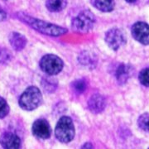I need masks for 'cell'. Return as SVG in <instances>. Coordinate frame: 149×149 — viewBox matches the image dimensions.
<instances>
[{
  "instance_id": "6da1fadb",
  "label": "cell",
  "mask_w": 149,
  "mask_h": 149,
  "mask_svg": "<svg viewBox=\"0 0 149 149\" xmlns=\"http://www.w3.org/2000/svg\"><path fill=\"white\" fill-rule=\"evenodd\" d=\"M17 17L22 21V22L26 23L27 25L32 27L34 30L41 32L42 34L52 37H58L64 35L67 32V30L64 27H60L55 24H52L47 22L42 21L40 19H37L34 17H31L24 13H17Z\"/></svg>"
},
{
  "instance_id": "7a4b0ae2",
  "label": "cell",
  "mask_w": 149,
  "mask_h": 149,
  "mask_svg": "<svg viewBox=\"0 0 149 149\" xmlns=\"http://www.w3.org/2000/svg\"><path fill=\"white\" fill-rule=\"evenodd\" d=\"M42 101V95L36 86H30L22 94L19 99V105L22 109L32 111L36 109Z\"/></svg>"
},
{
  "instance_id": "3957f363",
  "label": "cell",
  "mask_w": 149,
  "mask_h": 149,
  "mask_svg": "<svg viewBox=\"0 0 149 149\" xmlns=\"http://www.w3.org/2000/svg\"><path fill=\"white\" fill-rule=\"evenodd\" d=\"M55 133L56 139L61 143H68L70 141H72L75 133L72 119L65 116L61 118L56 124Z\"/></svg>"
},
{
  "instance_id": "277c9868",
  "label": "cell",
  "mask_w": 149,
  "mask_h": 149,
  "mask_svg": "<svg viewBox=\"0 0 149 149\" xmlns=\"http://www.w3.org/2000/svg\"><path fill=\"white\" fill-rule=\"evenodd\" d=\"M95 22V17L94 14L89 10H84L80 12L74 17L71 22V27L73 31L77 33H86L88 32Z\"/></svg>"
},
{
  "instance_id": "5b68a950",
  "label": "cell",
  "mask_w": 149,
  "mask_h": 149,
  "mask_svg": "<svg viewBox=\"0 0 149 149\" xmlns=\"http://www.w3.org/2000/svg\"><path fill=\"white\" fill-rule=\"evenodd\" d=\"M62 60L52 54L44 56L40 61V67L46 74L53 75L60 73L63 68Z\"/></svg>"
},
{
  "instance_id": "8992f818",
  "label": "cell",
  "mask_w": 149,
  "mask_h": 149,
  "mask_svg": "<svg viewBox=\"0 0 149 149\" xmlns=\"http://www.w3.org/2000/svg\"><path fill=\"white\" fill-rule=\"evenodd\" d=\"M105 42L111 49L117 51L125 43V37L121 30L112 28L105 34Z\"/></svg>"
},
{
  "instance_id": "52a82bcc",
  "label": "cell",
  "mask_w": 149,
  "mask_h": 149,
  "mask_svg": "<svg viewBox=\"0 0 149 149\" xmlns=\"http://www.w3.org/2000/svg\"><path fill=\"white\" fill-rule=\"evenodd\" d=\"M132 35L135 40L143 45L149 44V25L143 22H136L132 27Z\"/></svg>"
},
{
  "instance_id": "ba28073f",
  "label": "cell",
  "mask_w": 149,
  "mask_h": 149,
  "mask_svg": "<svg viewBox=\"0 0 149 149\" xmlns=\"http://www.w3.org/2000/svg\"><path fill=\"white\" fill-rule=\"evenodd\" d=\"M32 131L33 135L39 139H49L52 134V128L46 119H37L32 124Z\"/></svg>"
},
{
  "instance_id": "9c48e42d",
  "label": "cell",
  "mask_w": 149,
  "mask_h": 149,
  "mask_svg": "<svg viewBox=\"0 0 149 149\" xmlns=\"http://www.w3.org/2000/svg\"><path fill=\"white\" fill-rule=\"evenodd\" d=\"M0 144L6 149H17L21 146V141L18 136L11 132H6L0 136Z\"/></svg>"
},
{
  "instance_id": "30bf717a",
  "label": "cell",
  "mask_w": 149,
  "mask_h": 149,
  "mask_svg": "<svg viewBox=\"0 0 149 149\" xmlns=\"http://www.w3.org/2000/svg\"><path fill=\"white\" fill-rule=\"evenodd\" d=\"M89 109L94 113H99L105 108V99L100 95H94L88 102Z\"/></svg>"
},
{
  "instance_id": "8fae6325",
  "label": "cell",
  "mask_w": 149,
  "mask_h": 149,
  "mask_svg": "<svg viewBox=\"0 0 149 149\" xmlns=\"http://www.w3.org/2000/svg\"><path fill=\"white\" fill-rule=\"evenodd\" d=\"M9 42H10L12 47L15 51H22L27 45L26 37L17 32L11 33L9 36Z\"/></svg>"
},
{
  "instance_id": "7c38bea8",
  "label": "cell",
  "mask_w": 149,
  "mask_h": 149,
  "mask_svg": "<svg viewBox=\"0 0 149 149\" xmlns=\"http://www.w3.org/2000/svg\"><path fill=\"white\" fill-rule=\"evenodd\" d=\"M131 74H132V67L128 65L121 64L116 70V78L118 82L120 85L126 83L127 80L131 77Z\"/></svg>"
},
{
  "instance_id": "4fadbf2b",
  "label": "cell",
  "mask_w": 149,
  "mask_h": 149,
  "mask_svg": "<svg viewBox=\"0 0 149 149\" xmlns=\"http://www.w3.org/2000/svg\"><path fill=\"white\" fill-rule=\"evenodd\" d=\"M92 5L102 12H111L113 10L115 3L114 0H91Z\"/></svg>"
},
{
  "instance_id": "5bb4252c",
  "label": "cell",
  "mask_w": 149,
  "mask_h": 149,
  "mask_svg": "<svg viewBox=\"0 0 149 149\" xmlns=\"http://www.w3.org/2000/svg\"><path fill=\"white\" fill-rule=\"evenodd\" d=\"M66 0H47L46 3V6L48 10L54 13L63 10L66 7Z\"/></svg>"
},
{
  "instance_id": "9a60e30c",
  "label": "cell",
  "mask_w": 149,
  "mask_h": 149,
  "mask_svg": "<svg viewBox=\"0 0 149 149\" xmlns=\"http://www.w3.org/2000/svg\"><path fill=\"white\" fill-rule=\"evenodd\" d=\"M71 86H72V89L74 90L75 93L81 94L86 90L87 84H86V81L84 79H80V80H74V82L72 83Z\"/></svg>"
},
{
  "instance_id": "2e32d148",
  "label": "cell",
  "mask_w": 149,
  "mask_h": 149,
  "mask_svg": "<svg viewBox=\"0 0 149 149\" xmlns=\"http://www.w3.org/2000/svg\"><path fill=\"white\" fill-rule=\"evenodd\" d=\"M139 128L146 132H149V113H143L138 120Z\"/></svg>"
},
{
  "instance_id": "e0dca14e",
  "label": "cell",
  "mask_w": 149,
  "mask_h": 149,
  "mask_svg": "<svg viewBox=\"0 0 149 149\" xmlns=\"http://www.w3.org/2000/svg\"><path fill=\"white\" fill-rule=\"evenodd\" d=\"M139 78L142 85L149 87V67L145 68L139 73Z\"/></svg>"
},
{
  "instance_id": "ac0fdd59",
  "label": "cell",
  "mask_w": 149,
  "mask_h": 149,
  "mask_svg": "<svg viewBox=\"0 0 149 149\" xmlns=\"http://www.w3.org/2000/svg\"><path fill=\"white\" fill-rule=\"evenodd\" d=\"M9 113V106L5 100L0 97V118H5Z\"/></svg>"
},
{
  "instance_id": "d6986e66",
  "label": "cell",
  "mask_w": 149,
  "mask_h": 149,
  "mask_svg": "<svg viewBox=\"0 0 149 149\" xmlns=\"http://www.w3.org/2000/svg\"><path fill=\"white\" fill-rule=\"evenodd\" d=\"M79 61L81 64L85 65H91L93 63V56H91V53L89 52H84V53L80 54V57H79Z\"/></svg>"
},
{
  "instance_id": "ffe728a7",
  "label": "cell",
  "mask_w": 149,
  "mask_h": 149,
  "mask_svg": "<svg viewBox=\"0 0 149 149\" xmlns=\"http://www.w3.org/2000/svg\"><path fill=\"white\" fill-rule=\"evenodd\" d=\"M7 18V13L5 11H3L2 8H0V22L4 21Z\"/></svg>"
},
{
  "instance_id": "44dd1931",
  "label": "cell",
  "mask_w": 149,
  "mask_h": 149,
  "mask_svg": "<svg viewBox=\"0 0 149 149\" xmlns=\"http://www.w3.org/2000/svg\"><path fill=\"white\" fill-rule=\"evenodd\" d=\"M126 2H128L129 3H133L134 2H136V0H125Z\"/></svg>"
}]
</instances>
